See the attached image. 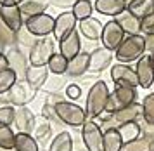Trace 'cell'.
Returning <instances> with one entry per match:
<instances>
[{"mask_svg":"<svg viewBox=\"0 0 154 151\" xmlns=\"http://www.w3.org/2000/svg\"><path fill=\"white\" fill-rule=\"evenodd\" d=\"M59 52L68 61H71L73 57H76L82 52V38H80V31L78 30H75L71 35H68L66 38H63L59 42Z\"/></svg>","mask_w":154,"mask_h":151,"instance_id":"cell-17","label":"cell"},{"mask_svg":"<svg viewBox=\"0 0 154 151\" xmlns=\"http://www.w3.org/2000/svg\"><path fill=\"white\" fill-rule=\"evenodd\" d=\"M50 0H24L19 9H21L23 18H33V16H38V14H43L45 9L49 7Z\"/></svg>","mask_w":154,"mask_h":151,"instance_id":"cell-25","label":"cell"},{"mask_svg":"<svg viewBox=\"0 0 154 151\" xmlns=\"http://www.w3.org/2000/svg\"><path fill=\"white\" fill-rule=\"evenodd\" d=\"M54 26H56V18H52L50 14H38L33 18H28L24 21V28L28 30L31 35H35L36 38H45L49 35L54 33Z\"/></svg>","mask_w":154,"mask_h":151,"instance_id":"cell-7","label":"cell"},{"mask_svg":"<svg viewBox=\"0 0 154 151\" xmlns=\"http://www.w3.org/2000/svg\"><path fill=\"white\" fill-rule=\"evenodd\" d=\"M45 151H49V149H45Z\"/></svg>","mask_w":154,"mask_h":151,"instance_id":"cell-50","label":"cell"},{"mask_svg":"<svg viewBox=\"0 0 154 151\" xmlns=\"http://www.w3.org/2000/svg\"><path fill=\"white\" fill-rule=\"evenodd\" d=\"M23 19L24 18H23L19 5H2L0 7V21L7 28H11L14 33L23 30V26H24V21Z\"/></svg>","mask_w":154,"mask_h":151,"instance_id":"cell-14","label":"cell"},{"mask_svg":"<svg viewBox=\"0 0 154 151\" xmlns=\"http://www.w3.org/2000/svg\"><path fill=\"white\" fill-rule=\"evenodd\" d=\"M82 141L87 151H104V132L95 120H87L82 127Z\"/></svg>","mask_w":154,"mask_h":151,"instance_id":"cell-6","label":"cell"},{"mask_svg":"<svg viewBox=\"0 0 154 151\" xmlns=\"http://www.w3.org/2000/svg\"><path fill=\"white\" fill-rule=\"evenodd\" d=\"M94 9L102 16H109V18H118L121 12H125L128 9V4L125 0H95L94 2Z\"/></svg>","mask_w":154,"mask_h":151,"instance_id":"cell-18","label":"cell"},{"mask_svg":"<svg viewBox=\"0 0 154 151\" xmlns=\"http://www.w3.org/2000/svg\"><path fill=\"white\" fill-rule=\"evenodd\" d=\"M102 30H104V24L99 19H95V18H88V19L78 21V31H80V35L85 37L87 40H90V42L100 40Z\"/></svg>","mask_w":154,"mask_h":151,"instance_id":"cell-19","label":"cell"},{"mask_svg":"<svg viewBox=\"0 0 154 151\" xmlns=\"http://www.w3.org/2000/svg\"><path fill=\"white\" fill-rule=\"evenodd\" d=\"M142 117L147 124L154 125V92L152 94H147L142 101Z\"/></svg>","mask_w":154,"mask_h":151,"instance_id":"cell-36","label":"cell"},{"mask_svg":"<svg viewBox=\"0 0 154 151\" xmlns=\"http://www.w3.org/2000/svg\"><path fill=\"white\" fill-rule=\"evenodd\" d=\"M17 80H19V78H17V75H16L11 68L2 69V71H0V96L7 94L9 90L16 85V82H17Z\"/></svg>","mask_w":154,"mask_h":151,"instance_id":"cell-33","label":"cell"},{"mask_svg":"<svg viewBox=\"0 0 154 151\" xmlns=\"http://www.w3.org/2000/svg\"><path fill=\"white\" fill-rule=\"evenodd\" d=\"M151 59H152V64H154V50L151 52Z\"/></svg>","mask_w":154,"mask_h":151,"instance_id":"cell-48","label":"cell"},{"mask_svg":"<svg viewBox=\"0 0 154 151\" xmlns=\"http://www.w3.org/2000/svg\"><path fill=\"white\" fill-rule=\"evenodd\" d=\"M112 59H114V52L106 47H97L90 52V64H88V71L90 73H100L111 66Z\"/></svg>","mask_w":154,"mask_h":151,"instance_id":"cell-13","label":"cell"},{"mask_svg":"<svg viewBox=\"0 0 154 151\" xmlns=\"http://www.w3.org/2000/svg\"><path fill=\"white\" fill-rule=\"evenodd\" d=\"M16 42H17L16 40V33L0 21V43L2 45H14Z\"/></svg>","mask_w":154,"mask_h":151,"instance_id":"cell-38","label":"cell"},{"mask_svg":"<svg viewBox=\"0 0 154 151\" xmlns=\"http://www.w3.org/2000/svg\"><path fill=\"white\" fill-rule=\"evenodd\" d=\"M64 85H66V80H64L63 75H54L52 78H49L45 85H43V89L47 90L49 94H57L59 90L63 89Z\"/></svg>","mask_w":154,"mask_h":151,"instance_id":"cell-37","label":"cell"},{"mask_svg":"<svg viewBox=\"0 0 154 151\" xmlns=\"http://www.w3.org/2000/svg\"><path fill=\"white\" fill-rule=\"evenodd\" d=\"M119 136H121V139H123V143H132V141H135V139H139L140 136H142V129H140V124L135 120V122H130V124H123L119 125Z\"/></svg>","mask_w":154,"mask_h":151,"instance_id":"cell-28","label":"cell"},{"mask_svg":"<svg viewBox=\"0 0 154 151\" xmlns=\"http://www.w3.org/2000/svg\"><path fill=\"white\" fill-rule=\"evenodd\" d=\"M125 31L123 28L118 24L116 19L107 21L104 24V30H102V37H100V42H102V47L109 49V50H116V49L121 45V42L125 40Z\"/></svg>","mask_w":154,"mask_h":151,"instance_id":"cell-10","label":"cell"},{"mask_svg":"<svg viewBox=\"0 0 154 151\" xmlns=\"http://www.w3.org/2000/svg\"><path fill=\"white\" fill-rule=\"evenodd\" d=\"M14 151H40V148H38L36 139L33 137L31 134H23V132H17V134H16Z\"/></svg>","mask_w":154,"mask_h":151,"instance_id":"cell-29","label":"cell"},{"mask_svg":"<svg viewBox=\"0 0 154 151\" xmlns=\"http://www.w3.org/2000/svg\"><path fill=\"white\" fill-rule=\"evenodd\" d=\"M24 0H0V5H21Z\"/></svg>","mask_w":154,"mask_h":151,"instance_id":"cell-46","label":"cell"},{"mask_svg":"<svg viewBox=\"0 0 154 151\" xmlns=\"http://www.w3.org/2000/svg\"><path fill=\"white\" fill-rule=\"evenodd\" d=\"M0 7H2V5H0Z\"/></svg>","mask_w":154,"mask_h":151,"instance_id":"cell-51","label":"cell"},{"mask_svg":"<svg viewBox=\"0 0 154 151\" xmlns=\"http://www.w3.org/2000/svg\"><path fill=\"white\" fill-rule=\"evenodd\" d=\"M14 125L17 132L23 134H33L36 125V117L35 113L29 110L28 106H21V108H16V120Z\"/></svg>","mask_w":154,"mask_h":151,"instance_id":"cell-16","label":"cell"},{"mask_svg":"<svg viewBox=\"0 0 154 151\" xmlns=\"http://www.w3.org/2000/svg\"><path fill=\"white\" fill-rule=\"evenodd\" d=\"M147 52V45H146V37L144 35H126L125 40L121 42L116 50H114V57L118 59V63L128 64V63H137L142 56Z\"/></svg>","mask_w":154,"mask_h":151,"instance_id":"cell-2","label":"cell"},{"mask_svg":"<svg viewBox=\"0 0 154 151\" xmlns=\"http://www.w3.org/2000/svg\"><path fill=\"white\" fill-rule=\"evenodd\" d=\"M56 108V113L59 120L63 122L64 125H69V127H83L87 120H90L85 108H82L80 104L73 103V101H61L59 104L54 106Z\"/></svg>","mask_w":154,"mask_h":151,"instance_id":"cell-3","label":"cell"},{"mask_svg":"<svg viewBox=\"0 0 154 151\" xmlns=\"http://www.w3.org/2000/svg\"><path fill=\"white\" fill-rule=\"evenodd\" d=\"M78 0H50V4L56 7H61V9H73L75 4Z\"/></svg>","mask_w":154,"mask_h":151,"instance_id":"cell-43","label":"cell"},{"mask_svg":"<svg viewBox=\"0 0 154 151\" xmlns=\"http://www.w3.org/2000/svg\"><path fill=\"white\" fill-rule=\"evenodd\" d=\"M5 56H7V61H9V68L17 75L19 80H24L26 71H28V68H29V59L23 54L17 47L9 49V52Z\"/></svg>","mask_w":154,"mask_h":151,"instance_id":"cell-15","label":"cell"},{"mask_svg":"<svg viewBox=\"0 0 154 151\" xmlns=\"http://www.w3.org/2000/svg\"><path fill=\"white\" fill-rule=\"evenodd\" d=\"M14 120H16V108L14 106H5L0 110V125H14Z\"/></svg>","mask_w":154,"mask_h":151,"instance_id":"cell-39","label":"cell"},{"mask_svg":"<svg viewBox=\"0 0 154 151\" xmlns=\"http://www.w3.org/2000/svg\"><path fill=\"white\" fill-rule=\"evenodd\" d=\"M16 40L19 42L21 45H28V47L31 49L33 45H35V42L38 40V38H36L35 35H31L26 28L23 26V30H19V31L16 33Z\"/></svg>","mask_w":154,"mask_h":151,"instance_id":"cell-40","label":"cell"},{"mask_svg":"<svg viewBox=\"0 0 154 151\" xmlns=\"http://www.w3.org/2000/svg\"><path fill=\"white\" fill-rule=\"evenodd\" d=\"M9 68V61H7V56L4 54L2 50H0V71L2 69H7Z\"/></svg>","mask_w":154,"mask_h":151,"instance_id":"cell-44","label":"cell"},{"mask_svg":"<svg viewBox=\"0 0 154 151\" xmlns=\"http://www.w3.org/2000/svg\"><path fill=\"white\" fill-rule=\"evenodd\" d=\"M123 151H154V139L149 136H140L132 143H126Z\"/></svg>","mask_w":154,"mask_h":151,"instance_id":"cell-31","label":"cell"},{"mask_svg":"<svg viewBox=\"0 0 154 151\" xmlns=\"http://www.w3.org/2000/svg\"><path fill=\"white\" fill-rule=\"evenodd\" d=\"M135 73L139 78V87L151 89L154 85V64L151 54H144L135 64Z\"/></svg>","mask_w":154,"mask_h":151,"instance_id":"cell-11","label":"cell"},{"mask_svg":"<svg viewBox=\"0 0 154 151\" xmlns=\"http://www.w3.org/2000/svg\"><path fill=\"white\" fill-rule=\"evenodd\" d=\"M125 2H126V4H130V2H133V0H125Z\"/></svg>","mask_w":154,"mask_h":151,"instance_id":"cell-49","label":"cell"},{"mask_svg":"<svg viewBox=\"0 0 154 151\" xmlns=\"http://www.w3.org/2000/svg\"><path fill=\"white\" fill-rule=\"evenodd\" d=\"M49 68L47 66H31L29 64L28 71H26V76H24V80L33 87V89H43V85L45 82L49 80Z\"/></svg>","mask_w":154,"mask_h":151,"instance_id":"cell-22","label":"cell"},{"mask_svg":"<svg viewBox=\"0 0 154 151\" xmlns=\"http://www.w3.org/2000/svg\"><path fill=\"white\" fill-rule=\"evenodd\" d=\"M78 19L75 18V14L71 11H64L56 18V26H54V38L57 42H61L63 38H66L68 35H71L76 30Z\"/></svg>","mask_w":154,"mask_h":151,"instance_id":"cell-12","label":"cell"},{"mask_svg":"<svg viewBox=\"0 0 154 151\" xmlns=\"http://www.w3.org/2000/svg\"><path fill=\"white\" fill-rule=\"evenodd\" d=\"M88 64H90V52H85L82 50L76 57H73L68 64V71L66 75L71 78H76V76H83L88 71Z\"/></svg>","mask_w":154,"mask_h":151,"instance_id":"cell-21","label":"cell"},{"mask_svg":"<svg viewBox=\"0 0 154 151\" xmlns=\"http://www.w3.org/2000/svg\"><path fill=\"white\" fill-rule=\"evenodd\" d=\"M5 106H12V104L9 103V99H7V97L0 96V110H2V108H5Z\"/></svg>","mask_w":154,"mask_h":151,"instance_id":"cell-47","label":"cell"},{"mask_svg":"<svg viewBox=\"0 0 154 151\" xmlns=\"http://www.w3.org/2000/svg\"><path fill=\"white\" fill-rule=\"evenodd\" d=\"M80 96H82V87H80V85L69 83V85L66 87V97H68V99L76 101V99H80Z\"/></svg>","mask_w":154,"mask_h":151,"instance_id":"cell-42","label":"cell"},{"mask_svg":"<svg viewBox=\"0 0 154 151\" xmlns=\"http://www.w3.org/2000/svg\"><path fill=\"white\" fill-rule=\"evenodd\" d=\"M52 130H54V127H52V124H50L49 120L45 117H38L36 118L35 130H33L31 136L36 139L38 144H45V143H49L50 137H52Z\"/></svg>","mask_w":154,"mask_h":151,"instance_id":"cell-23","label":"cell"},{"mask_svg":"<svg viewBox=\"0 0 154 151\" xmlns=\"http://www.w3.org/2000/svg\"><path fill=\"white\" fill-rule=\"evenodd\" d=\"M137 96L139 92L133 87H121V85H116L114 90L109 96V101H107V108H106V113H116V111L123 110L130 104L137 103Z\"/></svg>","mask_w":154,"mask_h":151,"instance_id":"cell-4","label":"cell"},{"mask_svg":"<svg viewBox=\"0 0 154 151\" xmlns=\"http://www.w3.org/2000/svg\"><path fill=\"white\" fill-rule=\"evenodd\" d=\"M49 151H73V136L68 130H61L50 141Z\"/></svg>","mask_w":154,"mask_h":151,"instance_id":"cell-26","label":"cell"},{"mask_svg":"<svg viewBox=\"0 0 154 151\" xmlns=\"http://www.w3.org/2000/svg\"><path fill=\"white\" fill-rule=\"evenodd\" d=\"M109 96H111L109 87L102 80H97L90 87L88 94H87V101H85V111H87V115H88L90 120H95L102 113H106Z\"/></svg>","mask_w":154,"mask_h":151,"instance_id":"cell-1","label":"cell"},{"mask_svg":"<svg viewBox=\"0 0 154 151\" xmlns=\"http://www.w3.org/2000/svg\"><path fill=\"white\" fill-rule=\"evenodd\" d=\"M146 45H147V52H152L154 50V35L146 37Z\"/></svg>","mask_w":154,"mask_h":151,"instance_id":"cell-45","label":"cell"},{"mask_svg":"<svg viewBox=\"0 0 154 151\" xmlns=\"http://www.w3.org/2000/svg\"><path fill=\"white\" fill-rule=\"evenodd\" d=\"M142 35L144 37H151L154 35V14L147 16L142 19Z\"/></svg>","mask_w":154,"mask_h":151,"instance_id":"cell-41","label":"cell"},{"mask_svg":"<svg viewBox=\"0 0 154 151\" xmlns=\"http://www.w3.org/2000/svg\"><path fill=\"white\" fill-rule=\"evenodd\" d=\"M92 11H94V4H92L90 0H78L76 4H75V7L71 9V12L75 14V18L78 21L92 18Z\"/></svg>","mask_w":154,"mask_h":151,"instance_id":"cell-35","label":"cell"},{"mask_svg":"<svg viewBox=\"0 0 154 151\" xmlns=\"http://www.w3.org/2000/svg\"><path fill=\"white\" fill-rule=\"evenodd\" d=\"M114 19L118 21V24L123 28L125 35H128V37H132V35H142V19L137 18L135 14H132L130 11L121 12Z\"/></svg>","mask_w":154,"mask_h":151,"instance_id":"cell-20","label":"cell"},{"mask_svg":"<svg viewBox=\"0 0 154 151\" xmlns=\"http://www.w3.org/2000/svg\"><path fill=\"white\" fill-rule=\"evenodd\" d=\"M5 96H7L9 103L12 104V106L21 108V106H26L28 103H31V101L35 99L36 89H33L26 80H17L16 85L9 90Z\"/></svg>","mask_w":154,"mask_h":151,"instance_id":"cell-8","label":"cell"},{"mask_svg":"<svg viewBox=\"0 0 154 151\" xmlns=\"http://www.w3.org/2000/svg\"><path fill=\"white\" fill-rule=\"evenodd\" d=\"M111 80L114 82V85H121V87H139V78L135 73V68H132L130 64H112L111 66Z\"/></svg>","mask_w":154,"mask_h":151,"instance_id":"cell-9","label":"cell"},{"mask_svg":"<svg viewBox=\"0 0 154 151\" xmlns=\"http://www.w3.org/2000/svg\"><path fill=\"white\" fill-rule=\"evenodd\" d=\"M132 14H135L137 18L144 19L147 16L154 14V0H133L128 4V9Z\"/></svg>","mask_w":154,"mask_h":151,"instance_id":"cell-27","label":"cell"},{"mask_svg":"<svg viewBox=\"0 0 154 151\" xmlns=\"http://www.w3.org/2000/svg\"><path fill=\"white\" fill-rule=\"evenodd\" d=\"M112 115H114V120H116L119 125L135 122V120L142 115V104H140V103H133V104H130V106L123 108V110L112 113Z\"/></svg>","mask_w":154,"mask_h":151,"instance_id":"cell-24","label":"cell"},{"mask_svg":"<svg viewBox=\"0 0 154 151\" xmlns=\"http://www.w3.org/2000/svg\"><path fill=\"white\" fill-rule=\"evenodd\" d=\"M56 54V45H54V40L50 37H45V38H38L35 42V45L29 49V64L31 66H47L50 61V57Z\"/></svg>","mask_w":154,"mask_h":151,"instance_id":"cell-5","label":"cell"},{"mask_svg":"<svg viewBox=\"0 0 154 151\" xmlns=\"http://www.w3.org/2000/svg\"><path fill=\"white\" fill-rule=\"evenodd\" d=\"M14 146H16V132L7 125H0V148L7 151H14Z\"/></svg>","mask_w":154,"mask_h":151,"instance_id":"cell-34","label":"cell"},{"mask_svg":"<svg viewBox=\"0 0 154 151\" xmlns=\"http://www.w3.org/2000/svg\"><path fill=\"white\" fill-rule=\"evenodd\" d=\"M68 64H69V61H68L61 52H56V54L50 57L47 68H49V71L52 73V75H66Z\"/></svg>","mask_w":154,"mask_h":151,"instance_id":"cell-30","label":"cell"},{"mask_svg":"<svg viewBox=\"0 0 154 151\" xmlns=\"http://www.w3.org/2000/svg\"><path fill=\"white\" fill-rule=\"evenodd\" d=\"M123 139L118 130L104 132V151H123Z\"/></svg>","mask_w":154,"mask_h":151,"instance_id":"cell-32","label":"cell"}]
</instances>
